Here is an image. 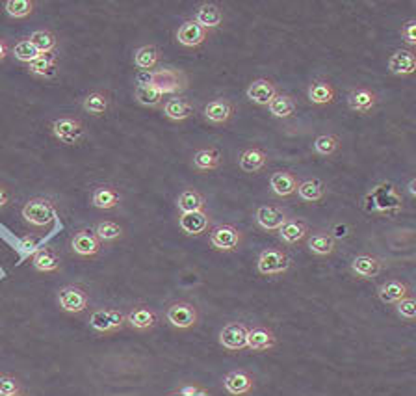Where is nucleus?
<instances>
[{
	"label": "nucleus",
	"instance_id": "nucleus-1",
	"mask_svg": "<svg viewBox=\"0 0 416 396\" xmlns=\"http://www.w3.org/2000/svg\"><path fill=\"white\" fill-rule=\"evenodd\" d=\"M24 222L37 229H46L56 218V207L51 199L32 198L23 207Z\"/></svg>",
	"mask_w": 416,
	"mask_h": 396
},
{
	"label": "nucleus",
	"instance_id": "nucleus-2",
	"mask_svg": "<svg viewBox=\"0 0 416 396\" xmlns=\"http://www.w3.org/2000/svg\"><path fill=\"white\" fill-rule=\"evenodd\" d=\"M166 320L171 327L186 332L197 326L199 322V311L193 303L190 302H173L169 303L166 309Z\"/></svg>",
	"mask_w": 416,
	"mask_h": 396
},
{
	"label": "nucleus",
	"instance_id": "nucleus-3",
	"mask_svg": "<svg viewBox=\"0 0 416 396\" xmlns=\"http://www.w3.org/2000/svg\"><path fill=\"white\" fill-rule=\"evenodd\" d=\"M290 257L286 251L277 250V248H268L260 251L257 259V270L262 275H281L286 274L290 268Z\"/></svg>",
	"mask_w": 416,
	"mask_h": 396
},
{
	"label": "nucleus",
	"instance_id": "nucleus-4",
	"mask_svg": "<svg viewBox=\"0 0 416 396\" xmlns=\"http://www.w3.org/2000/svg\"><path fill=\"white\" fill-rule=\"evenodd\" d=\"M89 326L97 333H114L127 326V313L119 309H97L89 316Z\"/></svg>",
	"mask_w": 416,
	"mask_h": 396
},
{
	"label": "nucleus",
	"instance_id": "nucleus-5",
	"mask_svg": "<svg viewBox=\"0 0 416 396\" xmlns=\"http://www.w3.org/2000/svg\"><path fill=\"white\" fill-rule=\"evenodd\" d=\"M153 86H156L164 95L182 94L188 87V76L179 69H156L153 76Z\"/></svg>",
	"mask_w": 416,
	"mask_h": 396
},
{
	"label": "nucleus",
	"instance_id": "nucleus-6",
	"mask_svg": "<svg viewBox=\"0 0 416 396\" xmlns=\"http://www.w3.org/2000/svg\"><path fill=\"white\" fill-rule=\"evenodd\" d=\"M52 135L64 146H76L84 138V125L76 117H60L52 123Z\"/></svg>",
	"mask_w": 416,
	"mask_h": 396
},
{
	"label": "nucleus",
	"instance_id": "nucleus-7",
	"mask_svg": "<svg viewBox=\"0 0 416 396\" xmlns=\"http://www.w3.org/2000/svg\"><path fill=\"white\" fill-rule=\"evenodd\" d=\"M58 305L60 309L65 313H84L89 305V296H87L86 289H82L80 285H67L64 289H60L58 292Z\"/></svg>",
	"mask_w": 416,
	"mask_h": 396
},
{
	"label": "nucleus",
	"instance_id": "nucleus-8",
	"mask_svg": "<svg viewBox=\"0 0 416 396\" xmlns=\"http://www.w3.org/2000/svg\"><path fill=\"white\" fill-rule=\"evenodd\" d=\"M242 240V231L231 223H223L210 231V246L218 251H236Z\"/></svg>",
	"mask_w": 416,
	"mask_h": 396
},
{
	"label": "nucleus",
	"instance_id": "nucleus-9",
	"mask_svg": "<svg viewBox=\"0 0 416 396\" xmlns=\"http://www.w3.org/2000/svg\"><path fill=\"white\" fill-rule=\"evenodd\" d=\"M377 103H379V97L368 86L353 87L352 92L347 94V106H349V110L355 112V114H361V116L372 114V112L376 110Z\"/></svg>",
	"mask_w": 416,
	"mask_h": 396
},
{
	"label": "nucleus",
	"instance_id": "nucleus-10",
	"mask_svg": "<svg viewBox=\"0 0 416 396\" xmlns=\"http://www.w3.org/2000/svg\"><path fill=\"white\" fill-rule=\"evenodd\" d=\"M248 332L245 322H229L220 333V344L229 352H240L248 348Z\"/></svg>",
	"mask_w": 416,
	"mask_h": 396
},
{
	"label": "nucleus",
	"instance_id": "nucleus-11",
	"mask_svg": "<svg viewBox=\"0 0 416 396\" xmlns=\"http://www.w3.org/2000/svg\"><path fill=\"white\" fill-rule=\"evenodd\" d=\"M254 220H257L260 229L273 233V231H279L283 227V223L288 220V212L277 205H262L254 212Z\"/></svg>",
	"mask_w": 416,
	"mask_h": 396
},
{
	"label": "nucleus",
	"instance_id": "nucleus-12",
	"mask_svg": "<svg viewBox=\"0 0 416 396\" xmlns=\"http://www.w3.org/2000/svg\"><path fill=\"white\" fill-rule=\"evenodd\" d=\"M180 231L188 236H202L212 229V218L205 210L197 212H184L179 218Z\"/></svg>",
	"mask_w": 416,
	"mask_h": 396
},
{
	"label": "nucleus",
	"instance_id": "nucleus-13",
	"mask_svg": "<svg viewBox=\"0 0 416 396\" xmlns=\"http://www.w3.org/2000/svg\"><path fill=\"white\" fill-rule=\"evenodd\" d=\"M158 324V315L149 305H134L127 313V326H130L134 332L145 333L155 329Z\"/></svg>",
	"mask_w": 416,
	"mask_h": 396
},
{
	"label": "nucleus",
	"instance_id": "nucleus-14",
	"mask_svg": "<svg viewBox=\"0 0 416 396\" xmlns=\"http://www.w3.org/2000/svg\"><path fill=\"white\" fill-rule=\"evenodd\" d=\"M232 114H234V105L225 97H218L212 99L205 108H202V116L208 123H212L216 127L227 125L231 121Z\"/></svg>",
	"mask_w": 416,
	"mask_h": 396
},
{
	"label": "nucleus",
	"instance_id": "nucleus-15",
	"mask_svg": "<svg viewBox=\"0 0 416 396\" xmlns=\"http://www.w3.org/2000/svg\"><path fill=\"white\" fill-rule=\"evenodd\" d=\"M208 40V30H205L196 19H188L177 30V41L186 49H196Z\"/></svg>",
	"mask_w": 416,
	"mask_h": 396
},
{
	"label": "nucleus",
	"instance_id": "nucleus-16",
	"mask_svg": "<svg viewBox=\"0 0 416 396\" xmlns=\"http://www.w3.org/2000/svg\"><path fill=\"white\" fill-rule=\"evenodd\" d=\"M71 248L78 257L89 259V257L98 255L101 251V240L97 239V234L93 233L92 229H78L73 239H71Z\"/></svg>",
	"mask_w": 416,
	"mask_h": 396
},
{
	"label": "nucleus",
	"instance_id": "nucleus-17",
	"mask_svg": "<svg viewBox=\"0 0 416 396\" xmlns=\"http://www.w3.org/2000/svg\"><path fill=\"white\" fill-rule=\"evenodd\" d=\"M277 346V337L268 326H253L248 332V350L254 354L270 352Z\"/></svg>",
	"mask_w": 416,
	"mask_h": 396
},
{
	"label": "nucleus",
	"instance_id": "nucleus-18",
	"mask_svg": "<svg viewBox=\"0 0 416 396\" xmlns=\"http://www.w3.org/2000/svg\"><path fill=\"white\" fill-rule=\"evenodd\" d=\"M349 270L352 274L358 279H374L377 275L381 274L383 270V262L374 255H368V253H361L352 261L349 264Z\"/></svg>",
	"mask_w": 416,
	"mask_h": 396
},
{
	"label": "nucleus",
	"instance_id": "nucleus-19",
	"mask_svg": "<svg viewBox=\"0 0 416 396\" xmlns=\"http://www.w3.org/2000/svg\"><path fill=\"white\" fill-rule=\"evenodd\" d=\"M388 71L396 76H410L416 71V54L413 49H398L388 58Z\"/></svg>",
	"mask_w": 416,
	"mask_h": 396
},
{
	"label": "nucleus",
	"instance_id": "nucleus-20",
	"mask_svg": "<svg viewBox=\"0 0 416 396\" xmlns=\"http://www.w3.org/2000/svg\"><path fill=\"white\" fill-rule=\"evenodd\" d=\"M277 94V86L270 78H257L249 84L245 92L248 99L259 106H268Z\"/></svg>",
	"mask_w": 416,
	"mask_h": 396
},
{
	"label": "nucleus",
	"instance_id": "nucleus-21",
	"mask_svg": "<svg viewBox=\"0 0 416 396\" xmlns=\"http://www.w3.org/2000/svg\"><path fill=\"white\" fill-rule=\"evenodd\" d=\"M223 387L231 396H245L253 393L254 378L245 370H231L223 378Z\"/></svg>",
	"mask_w": 416,
	"mask_h": 396
},
{
	"label": "nucleus",
	"instance_id": "nucleus-22",
	"mask_svg": "<svg viewBox=\"0 0 416 396\" xmlns=\"http://www.w3.org/2000/svg\"><path fill=\"white\" fill-rule=\"evenodd\" d=\"M377 296L387 305H396L404 298L410 296V286L404 279H388L377 289Z\"/></svg>",
	"mask_w": 416,
	"mask_h": 396
},
{
	"label": "nucleus",
	"instance_id": "nucleus-23",
	"mask_svg": "<svg viewBox=\"0 0 416 396\" xmlns=\"http://www.w3.org/2000/svg\"><path fill=\"white\" fill-rule=\"evenodd\" d=\"M306 95H309V101H311L312 105L327 106L335 103L336 89L329 80H325V78H314V80L311 82L309 89H306Z\"/></svg>",
	"mask_w": 416,
	"mask_h": 396
},
{
	"label": "nucleus",
	"instance_id": "nucleus-24",
	"mask_svg": "<svg viewBox=\"0 0 416 396\" xmlns=\"http://www.w3.org/2000/svg\"><path fill=\"white\" fill-rule=\"evenodd\" d=\"M306 248L318 257H329L336 251V242L327 231H312L306 234Z\"/></svg>",
	"mask_w": 416,
	"mask_h": 396
},
{
	"label": "nucleus",
	"instance_id": "nucleus-25",
	"mask_svg": "<svg viewBox=\"0 0 416 396\" xmlns=\"http://www.w3.org/2000/svg\"><path fill=\"white\" fill-rule=\"evenodd\" d=\"M297 184L300 181L295 179L294 173H290V171H275V173L270 177V188H272V192L277 196V198H290V196H294L295 190H297Z\"/></svg>",
	"mask_w": 416,
	"mask_h": 396
},
{
	"label": "nucleus",
	"instance_id": "nucleus-26",
	"mask_svg": "<svg viewBox=\"0 0 416 396\" xmlns=\"http://www.w3.org/2000/svg\"><path fill=\"white\" fill-rule=\"evenodd\" d=\"M268 160V153L264 149H260V147H249L245 151H242L240 158H238V164H240V168L245 173H257L260 169L266 168Z\"/></svg>",
	"mask_w": 416,
	"mask_h": 396
},
{
	"label": "nucleus",
	"instance_id": "nucleus-27",
	"mask_svg": "<svg viewBox=\"0 0 416 396\" xmlns=\"http://www.w3.org/2000/svg\"><path fill=\"white\" fill-rule=\"evenodd\" d=\"M193 112H196L193 105L180 95H175L164 103V116L171 121H184V119L193 116Z\"/></svg>",
	"mask_w": 416,
	"mask_h": 396
},
{
	"label": "nucleus",
	"instance_id": "nucleus-28",
	"mask_svg": "<svg viewBox=\"0 0 416 396\" xmlns=\"http://www.w3.org/2000/svg\"><path fill=\"white\" fill-rule=\"evenodd\" d=\"M279 239L283 240L284 244L294 246L300 244L301 240L305 239L309 234V225H306L303 220H297V218H288L286 222L283 223V227L279 229Z\"/></svg>",
	"mask_w": 416,
	"mask_h": 396
},
{
	"label": "nucleus",
	"instance_id": "nucleus-29",
	"mask_svg": "<svg viewBox=\"0 0 416 396\" xmlns=\"http://www.w3.org/2000/svg\"><path fill=\"white\" fill-rule=\"evenodd\" d=\"M196 21L201 24L205 30L218 28L223 23V10L214 2H205L197 8Z\"/></svg>",
	"mask_w": 416,
	"mask_h": 396
},
{
	"label": "nucleus",
	"instance_id": "nucleus-30",
	"mask_svg": "<svg viewBox=\"0 0 416 396\" xmlns=\"http://www.w3.org/2000/svg\"><path fill=\"white\" fill-rule=\"evenodd\" d=\"M121 201V196L117 192L114 187H108V184H103V187H97L92 193V203L93 207H97L101 210H112L116 209L117 205Z\"/></svg>",
	"mask_w": 416,
	"mask_h": 396
},
{
	"label": "nucleus",
	"instance_id": "nucleus-31",
	"mask_svg": "<svg viewBox=\"0 0 416 396\" xmlns=\"http://www.w3.org/2000/svg\"><path fill=\"white\" fill-rule=\"evenodd\" d=\"M297 196L305 203H318L325 196V184L320 179H306L297 184Z\"/></svg>",
	"mask_w": 416,
	"mask_h": 396
},
{
	"label": "nucleus",
	"instance_id": "nucleus-32",
	"mask_svg": "<svg viewBox=\"0 0 416 396\" xmlns=\"http://www.w3.org/2000/svg\"><path fill=\"white\" fill-rule=\"evenodd\" d=\"M221 155L214 147H205L193 153V168L197 171H214L220 168Z\"/></svg>",
	"mask_w": 416,
	"mask_h": 396
},
{
	"label": "nucleus",
	"instance_id": "nucleus-33",
	"mask_svg": "<svg viewBox=\"0 0 416 396\" xmlns=\"http://www.w3.org/2000/svg\"><path fill=\"white\" fill-rule=\"evenodd\" d=\"M32 264L40 272H56L60 270V255L52 248H41L34 251Z\"/></svg>",
	"mask_w": 416,
	"mask_h": 396
},
{
	"label": "nucleus",
	"instance_id": "nucleus-34",
	"mask_svg": "<svg viewBox=\"0 0 416 396\" xmlns=\"http://www.w3.org/2000/svg\"><path fill=\"white\" fill-rule=\"evenodd\" d=\"M295 108H297V103L292 95L288 94H277L272 99V103L268 105V110L273 117H279V119H286V117L294 116Z\"/></svg>",
	"mask_w": 416,
	"mask_h": 396
},
{
	"label": "nucleus",
	"instance_id": "nucleus-35",
	"mask_svg": "<svg viewBox=\"0 0 416 396\" xmlns=\"http://www.w3.org/2000/svg\"><path fill=\"white\" fill-rule=\"evenodd\" d=\"M205 198L201 192H197L193 188H184L177 198V209L184 214V212H197V210H205Z\"/></svg>",
	"mask_w": 416,
	"mask_h": 396
},
{
	"label": "nucleus",
	"instance_id": "nucleus-36",
	"mask_svg": "<svg viewBox=\"0 0 416 396\" xmlns=\"http://www.w3.org/2000/svg\"><path fill=\"white\" fill-rule=\"evenodd\" d=\"M158 62H160V53L155 45H144L134 53V65L139 71H155Z\"/></svg>",
	"mask_w": 416,
	"mask_h": 396
},
{
	"label": "nucleus",
	"instance_id": "nucleus-37",
	"mask_svg": "<svg viewBox=\"0 0 416 396\" xmlns=\"http://www.w3.org/2000/svg\"><path fill=\"white\" fill-rule=\"evenodd\" d=\"M28 71L40 78H52L56 75V56L54 54H40L34 62L28 64Z\"/></svg>",
	"mask_w": 416,
	"mask_h": 396
},
{
	"label": "nucleus",
	"instance_id": "nucleus-38",
	"mask_svg": "<svg viewBox=\"0 0 416 396\" xmlns=\"http://www.w3.org/2000/svg\"><path fill=\"white\" fill-rule=\"evenodd\" d=\"M134 97H136L139 105L149 106V108H156V106H160L164 103V94L153 84H149V86H136Z\"/></svg>",
	"mask_w": 416,
	"mask_h": 396
},
{
	"label": "nucleus",
	"instance_id": "nucleus-39",
	"mask_svg": "<svg viewBox=\"0 0 416 396\" xmlns=\"http://www.w3.org/2000/svg\"><path fill=\"white\" fill-rule=\"evenodd\" d=\"M82 108L92 116H103L104 112L110 108V97L103 92H92L89 95H86Z\"/></svg>",
	"mask_w": 416,
	"mask_h": 396
},
{
	"label": "nucleus",
	"instance_id": "nucleus-40",
	"mask_svg": "<svg viewBox=\"0 0 416 396\" xmlns=\"http://www.w3.org/2000/svg\"><path fill=\"white\" fill-rule=\"evenodd\" d=\"M30 41H32V45L37 49L40 54L54 53V49L58 45V40H56V35L52 34L51 30H35L34 34L30 35Z\"/></svg>",
	"mask_w": 416,
	"mask_h": 396
},
{
	"label": "nucleus",
	"instance_id": "nucleus-41",
	"mask_svg": "<svg viewBox=\"0 0 416 396\" xmlns=\"http://www.w3.org/2000/svg\"><path fill=\"white\" fill-rule=\"evenodd\" d=\"M340 147V138L336 135H322L314 140V153L318 157H333Z\"/></svg>",
	"mask_w": 416,
	"mask_h": 396
},
{
	"label": "nucleus",
	"instance_id": "nucleus-42",
	"mask_svg": "<svg viewBox=\"0 0 416 396\" xmlns=\"http://www.w3.org/2000/svg\"><path fill=\"white\" fill-rule=\"evenodd\" d=\"M93 233L97 234V239L101 242H116L123 236V227L119 223L110 222V220H106V222L97 223V227Z\"/></svg>",
	"mask_w": 416,
	"mask_h": 396
},
{
	"label": "nucleus",
	"instance_id": "nucleus-43",
	"mask_svg": "<svg viewBox=\"0 0 416 396\" xmlns=\"http://www.w3.org/2000/svg\"><path fill=\"white\" fill-rule=\"evenodd\" d=\"M35 2L34 0H8L4 4V10L10 17L24 19L34 13Z\"/></svg>",
	"mask_w": 416,
	"mask_h": 396
},
{
	"label": "nucleus",
	"instance_id": "nucleus-44",
	"mask_svg": "<svg viewBox=\"0 0 416 396\" xmlns=\"http://www.w3.org/2000/svg\"><path fill=\"white\" fill-rule=\"evenodd\" d=\"M13 56H15L19 62L30 64V62H34V60L40 56V53H37V49L32 45V41L21 40L19 43H15V47H13Z\"/></svg>",
	"mask_w": 416,
	"mask_h": 396
},
{
	"label": "nucleus",
	"instance_id": "nucleus-45",
	"mask_svg": "<svg viewBox=\"0 0 416 396\" xmlns=\"http://www.w3.org/2000/svg\"><path fill=\"white\" fill-rule=\"evenodd\" d=\"M396 313H398L404 320L413 322L416 318V300L413 296L404 298L401 302L396 303Z\"/></svg>",
	"mask_w": 416,
	"mask_h": 396
},
{
	"label": "nucleus",
	"instance_id": "nucleus-46",
	"mask_svg": "<svg viewBox=\"0 0 416 396\" xmlns=\"http://www.w3.org/2000/svg\"><path fill=\"white\" fill-rule=\"evenodd\" d=\"M21 389H23V387H21V381H19L17 378L8 376V374L0 376V396H12L15 395V393H19Z\"/></svg>",
	"mask_w": 416,
	"mask_h": 396
},
{
	"label": "nucleus",
	"instance_id": "nucleus-47",
	"mask_svg": "<svg viewBox=\"0 0 416 396\" xmlns=\"http://www.w3.org/2000/svg\"><path fill=\"white\" fill-rule=\"evenodd\" d=\"M401 37L404 41L409 45L410 49L416 47V21L415 19H409L405 21L404 26H401Z\"/></svg>",
	"mask_w": 416,
	"mask_h": 396
},
{
	"label": "nucleus",
	"instance_id": "nucleus-48",
	"mask_svg": "<svg viewBox=\"0 0 416 396\" xmlns=\"http://www.w3.org/2000/svg\"><path fill=\"white\" fill-rule=\"evenodd\" d=\"M153 76H155V71H138L136 86H149L153 84Z\"/></svg>",
	"mask_w": 416,
	"mask_h": 396
},
{
	"label": "nucleus",
	"instance_id": "nucleus-49",
	"mask_svg": "<svg viewBox=\"0 0 416 396\" xmlns=\"http://www.w3.org/2000/svg\"><path fill=\"white\" fill-rule=\"evenodd\" d=\"M199 389H201V385H197V384H184L179 389V393L182 396H193Z\"/></svg>",
	"mask_w": 416,
	"mask_h": 396
},
{
	"label": "nucleus",
	"instance_id": "nucleus-50",
	"mask_svg": "<svg viewBox=\"0 0 416 396\" xmlns=\"http://www.w3.org/2000/svg\"><path fill=\"white\" fill-rule=\"evenodd\" d=\"M19 248H21V251H23V255H26V253H32L35 248V240L34 239H23L21 240V244H19Z\"/></svg>",
	"mask_w": 416,
	"mask_h": 396
},
{
	"label": "nucleus",
	"instance_id": "nucleus-51",
	"mask_svg": "<svg viewBox=\"0 0 416 396\" xmlns=\"http://www.w3.org/2000/svg\"><path fill=\"white\" fill-rule=\"evenodd\" d=\"M10 203V190L0 184V209H4Z\"/></svg>",
	"mask_w": 416,
	"mask_h": 396
},
{
	"label": "nucleus",
	"instance_id": "nucleus-52",
	"mask_svg": "<svg viewBox=\"0 0 416 396\" xmlns=\"http://www.w3.org/2000/svg\"><path fill=\"white\" fill-rule=\"evenodd\" d=\"M8 53H10V45H8V41L4 37H0V62L6 60Z\"/></svg>",
	"mask_w": 416,
	"mask_h": 396
},
{
	"label": "nucleus",
	"instance_id": "nucleus-53",
	"mask_svg": "<svg viewBox=\"0 0 416 396\" xmlns=\"http://www.w3.org/2000/svg\"><path fill=\"white\" fill-rule=\"evenodd\" d=\"M415 184H416V181H415V179H410V182H409V193H410V196H413V198H415V196H416Z\"/></svg>",
	"mask_w": 416,
	"mask_h": 396
},
{
	"label": "nucleus",
	"instance_id": "nucleus-54",
	"mask_svg": "<svg viewBox=\"0 0 416 396\" xmlns=\"http://www.w3.org/2000/svg\"><path fill=\"white\" fill-rule=\"evenodd\" d=\"M193 396H212V393H210V390H207V389H202V387H201V389L197 390Z\"/></svg>",
	"mask_w": 416,
	"mask_h": 396
},
{
	"label": "nucleus",
	"instance_id": "nucleus-55",
	"mask_svg": "<svg viewBox=\"0 0 416 396\" xmlns=\"http://www.w3.org/2000/svg\"><path fill=\"white\" fill-rule=\"evenodd\" d=\"M12 396H26V393H24L23 389L19 390V393H15V395H12Z\"/></svg>",
	"mask_w": 416,
	"mask_h": 396
},
{
	"label": "nucleus",
	"instance_id": "nucleus-56",
	"mask_svg": "<svg viewBox=\"0 0 416 396\" xmlns=\"http://www.w3.org/2000/svg\"><path fill=\"white\" fill-rule=\"evenodd\" d=\"M168 396H182V395H180L179 390H173V393H169V395H168Z\"/></svg>",
	"mask_w": 416,
	"mask_h": 396
}]
</instances>
